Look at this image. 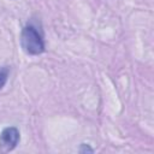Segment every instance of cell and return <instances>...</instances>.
Returning a JSON list of instances; mask_svg holds the SVG:
<instances>
[{"mask_svg":"<svg viewBox=\"0 0 154 154\" xmlns=\"http://www.w3.org/2000/svg\"><path fill=\"white\" fill-rule=\"evenodd\" d=\"M8 73H10V69L8 66H2L0 67V90L4 88V85L7 82L8 78Z\"/></svg>","mask_w":154,"mask_h":154,"instance_id":"cell-3","label":"cell"},{"mask_svg":"<svg viewBox=\"0 0 154 154\" xmlns=\"http://www.w3.org/2000/svg\"><path fill=\"white\" fill-rule=\"evenodd\" d=\"M20 45L23 51L30 55H38L45 52L43 37L32 25H26L23 28L20 34Z\"/></svg>","mask_w":154,"mask_h":154,"instance_id":"cell-1","label":"cell"},{"mask_svg":"<svg viewBox=\"0 0 154 154\" xmlns=\"http://www.w3.org/2000/svg\"><path fill=\"white\" fill-rule=\"evenodd\" d=\"M20 138L19 130L14 126L5 128L0 134V150L1 152H11L16 148Z\"/></svg>","mask_w":154,"mask_h":154,"instance_id":"cell-2","label":"cell"}]
</instances>
